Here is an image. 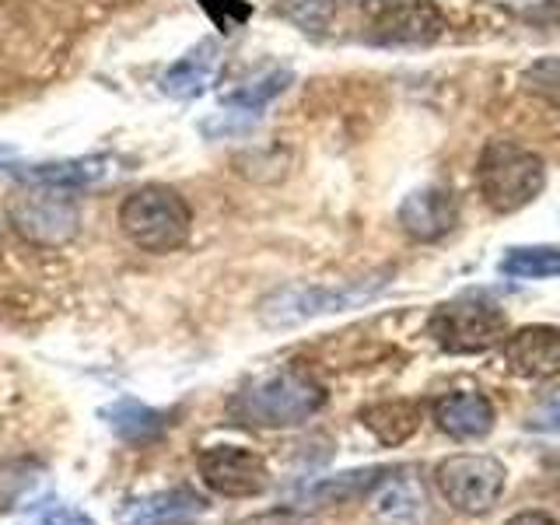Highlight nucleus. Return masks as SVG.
<instances>
[{"instance_id":"1","label":"nucleus","mask_w":560,"mask_h":525,"mask_svg":"<svg viewBox=\"0 0 560 525\" xmlns=\"http://www.w3.org/2000/svg\"><path fill=\"white\" fill-rule=\"evenodd\" d=\"M326 407V389L305 368H280L273 375L245 385L232 399V417L249 428H298Z\"/></svg>"},{"instance_id":"2","label":"nucleus","mask_w":560,"mask_h":525,"mask_svg":"<svg viewBox=\"0 0 560 525\" xmlns=\"http://www.w3.org/2000/svg\"><path fill=\"white\" fill-rule=\"evenodd\" d=\"M477 186L494 214H515L547 186V165L536 151L515 140H490L477 162Z\"/></svg>"},{"instance_id":"3","label":"nucleus","mask_w":560,"mask_h":525,"mask_svg":"<svg viewBox=\"0 0 560 525\" xmlns=\"http://www.w3.org/2000/svg\"><path fill=\"white\" fill-rule=\"evenodd\" d=\"M119 228L140 253L165 256L183 249L192 228V210L172 186H144L133 189L119 207Z\"/></svg>"},{"instance_id":"4","label":"nucleus","mask_w":560,"mask_h":525,"mask_svg":"<svg viewBox=\"0 0 560 525\" xmlns=\"http://www.w3.org/2000/svg\"><path fill=\"white\" fill-rule=\"evenodd\" d=\"M389 284V270L385 273H372L361 280H350V284L340 288H326V284H288L273 291L270 298H262L259 305V323L270 329H291L302 326L315 315H332L343 308H358L364 302H372L378 291H385Z\"/></svg>"},{"instance_id":"5","label":"nucleus","mask_w":560,"mask_h":525,"mask_svg":"<svg viewBox=\"0 0 560 525\" xmlns=\"http://www.w3.org/2000/svg\"><path fill=\"white\" fill-rule=\"evenodd\" d=\"M8 218L18 235L32 245H46V249L74 242L81 232L78 200L70 197V189L57 186H25L18 197H11Z\"/></svg>"},{"instance_id":"6","label":"nucleus","mask_w":560,"mask_h":525,"mask_svg":"<svg viewBox=\"0 0 560 525\" xmlns=\"http://www.w3.org/2000/svg\"><path fill=\"white\" fill-rule=\"evenodd\" d=\"M504 312L483 298H455L431 312L428 332L445 354H480L501 343L504 337Z\"/></svg>"},{"instance_id":"7","label":"nucleus","mask_w":560,"mask_h":525,"mask_svg":"<svg viewBox=\"0 0 560 525\" xmlns=\"http://www.w3.org/2000/svg\"><path fill=\"white\" fill-rule=\"evenodd\" d=\"M504 466L494 455L480 452H459L434 469L438 490L448 508H455L459 515H487L498 504L504 490Z\"/></svg>"},{"instance_id":"8","label":"nucleus","mask_w":560,"mask_h":525,"mask_svg":"<svg viewBox=\"0 0 560 525\" xmlns=\"http://www.w3.org/2000/svg\"><path fill=\"white\" fill-rule=\"evenodd\" d=\"M197 469L203 483L221 498H256L270 487V469L262 463V455L238 445H218L200 452Z\"/></svg>"},{"instance_id":"9","label":"nucleus","mask_w":560,"mask_h":525,"mask_svg":"<svg viewBox=\"0 0 560 525\" xmlns=\"http://www.w3.org/2000/svg\"><path fill=\"white\" fill-rule=\"evenodd\" d=\"M459 224V200L445 186H420L399 203V228L413 242H442Z\"/></svg>"},{"instance_id":"10","label":"nucleus","mask_w":560,"mask_h":525,"mask_svg":"<svg viewBox=\"0 0 560 525\" xmlns=\"http://www.w3.org/2000/svg\"><path fill=\"white\" fill-rule=\"evenodd\" d=\"M504 361L522 378H557L560 375V329L522 326L504 340Z\"/></svg>"},{"instance_id":"11","label":"nucleus","mask_w":560,"mask_h":525,"mask_svg":"<svg viewBox=\"0 0 560 525\" xmlns=\"http://www.w3.org/2000/svg\"><path fill=\"white\" fill-rule=\"evenodd\" d=\"M442 32H445V18L431 0H399V4H393L375 22L372 39L385 46H407V43L420 46V43H434Z\"/></svg>"},{"instance_id":"12","label":"nucleus","mask_w":560,"mask_h":525,"mask_svg":"<svg viewBox=\"0 0 560 525\" xmlns=\"http://www.w3.org/2000/svg\"><path fill=\"white\" fill-rule=\"evenodd\" d=\"M498 410L483 393H448L434 402V424L438 431H445L455 442H477V438L494 431Z\"/></svg>"},{"instance_id":"13","label":"nucleus","mask_w":560,"mask_h":525,"mask_svg":"<svg viewBox=\"0 0 560 525\" xmlns=\"http://www.w3.org/2000/svg\"><path fill=\"white\" fill-rule=\"evenodd\" d=\"M200 512H207V501L189 487L158 490V494L130 501L116 515L119 525H189Z\"/></svg>"},{"instance_id":"14","label":"nucleus","mask_w":560,"mask_h":525,"mask_svg":"<svg viewBox=\"0 0 560 525\" xmlns=\"http://www.w3.org/2000/svg\"><path fill=\"white\" fill-rule=\"evenodd\" d=\"M49 469L32 455H14L0 459V515L22 512V508L39 504L49 498Z\"/></svg>"},{"instance_id":"15","label":"nucleus","mask_w":560,"mask_h":525,"mask_svg":"<svg viewBox=\"0 0 560 525\" xmlns=\"http://www.w3.org/2000/svg\"><path fill=\"white\" fill-rule=\"evenodd\" d=\"M218 70H221V46L214 39H203L165 70L162 88L172 98H197L214 84Z\"/></svg>"},{"instance_id":"16","label":"nucleus","mask_w":560,"mask_h":525,"mask_svg":"<svg viewBox=\"0 0 560 525\" xmlns=\"http://www.w3.org/2000/svg\"><path fill=\"white\" fill-rule=\"evenodd\" d=\"M372 512L385 525H420L428 515L424 487H420L417 477H382L372 498Z\"/></svg>"},{"instance_id":"17","label":"nucleus","mask_w":560,"mask_h":525,"mask_svg":"<svg viewBox=\"0 0 560 525\" xmlns=\"http://www.w3.org/2000/svg\"><path fill=\"white\" fill-rule=\"evenodd\" d=\"M102 417H105V424H109V431L127 445H154L168 428L162 410H151L133 396L109 402V407L102 410Z\"/></svg>"},{"instance_id":"18","label":"nucleus","mask_w":560,"mask_h":525,"mask_svg":"<svg viewBox=\"0 0 560 525\" xmlns=\"http://www.w3.org/2000/svg\"><path fill=\"white\" fill-rule=\"evenodd\" d=\"M109 172V158H67V162H46L18 168L14 179L25 186H57V189H84Z\"/></svg>"},{"instance_id":"19","label":"nucleus","mask_w":560,"mask_h":525,"mask_svg":"<svg viewBox=\"0 0 560 525\" xmlns=\"http://www.w3.org/2000/svg\"><path fill=\"white\" fill-rule=\"evenodd\" d=\"M361 424L372 431L382 445H402L410 442L420 428V407L410 399H389V402H375L361 413Z\"/></svg>"},{"instance_id":"20","label":"nucleus","mask_w":560,"mask_h":525,"mask_svg":"<svg viewBox=\"0 0 560 525\" xmlns=\"http://www.w3.org/2000/svg\"><path fill=\"white\" fill-rule=\"evenodd\" d=\"M501 273L515 277V280L560 277V249H553V245H522V249H508L501 259Z\"/></svg>"},{"instance_id":"21","label":"nucleus","mask_w":560,"mask_h":525,"mask_svg":"<svg viewBox=\"0 0 560 525\" xmlns=\"http://www.w3.org/2000/svg\"><path fill=\"white\" fill-rule=\"evenodd\" d=\"M288 84H291V70L277 67V70H267V74L238 84L232 95H224V102L232 105V109H242V113H259L262 105H270Z\"/></svg>"},{"instance_id":"22","label":"nucleus","mask_w":560,"mask_h":525,"mask_svg":"<svg viewBox=\"0 0 560 525\" xmlns=\"http://www.w3.org/2000/svg\"><path fill=\"white\" fill-rule=\"evenodd\" d=\"M525 88L553 109H560V57H542L525 70Z\"/></svg>"},{"instance_id":"23","label":"nucleus","mask_w":560,"mask_h":525,"mask_svg":"<svg viewBox=\"0 0 560 525\" xmlns=\"http://www.w3.org/2000/svg\"><path fill=\"white\" fill-rule=\"evenodd\" d=\"M280 8L291 18L298 28L305 32H323L329 25L332 0H280Z\"/></svg>"},{"instance_id":"24","label":"nucleus","mask_w":560,"mask_h":525,"mask_svg":"<svg viewBox=\"0 0 560 525\" xmlns=\"http://www.w3.org/2000/svg\"><path fill=\"white\" fill-rule=\"evenodd\" d=\"M221 32H235L249 18V0H197Z\"/></svg>"},{"instance_id":"25","label":"nucleus","mask_w":560,"mask_h":525,"mask_svg":"<svg viewBox=\"0 0 560 525\" xmlns=\"http://www.w3.org/2000/svg\"><path fill=\"white\" fill-rule=\"evenodd\" d=\"M238 525H315V522L302 512H294V508H270V512L249 515Z\"/></svg>"},{"instance_id":"26","label":"nucleus","mask_w":560,"mask_h":525,"mask_svg":"<svg viewBox=\"0 0 560 525\" xmlns=\"http://www.w3.org/2000/svg\"><path fill=\"white\" fill-rule=\"evenodd\" d=\"M28 525H95L88 515H81V512H74V508H49V512H43L35 522H28Z\"/></svg>"},{"instance_id":"27","label":"nucleus","mask_w":560,"mask_h":525,"mask_svg":"<svg viewBox=\"0 0 560 525\" xmlns=\"http://www.w3.org/2000/svg\"><path fill=\"white\" fill-rule=\"evenodd\" d=\"M529 424H533L536 431H560V393L542 402V407L533 413Z\"/></svg>"},{"instance_id":"28","label":"nucleus","mask_w":560,"mask_h":525,"mask_svg":"<svg viewBox=\"0 0 560 525\" xmlns=\"http://www.w3.org/2000/svg\"><path fill=\"white\" fill-rule=\"evenodd\" d=\"M504 525H557L547 512H518V515H512Z\"/></svg>"},{"instance_id":"29","label":"nucleus","mask_w":560,"mask_h":525,"mask_svg":"<svg viewBox=\"0 0 560 525\" xmlns=\"http://www.w3.org/2000/svg\"><path fill=\"white\" fill-rule=\"evenodd\" d=\"M11 154H14V148H0V168L11 162Z\"/></svg>"},{"instance_id":"30","label":"nucleus","mask_w":560,"mask_h":525,"mask_svg":"<svg viewBox=\"0 0 560 525\" xmlns=\"http://www.w3.org/2000/svg\"><path fill=\"white\" fill-rule=\"evenodd\" d=\"M350 4H368V0H350Z\"/></svg>"}]
</instances>
